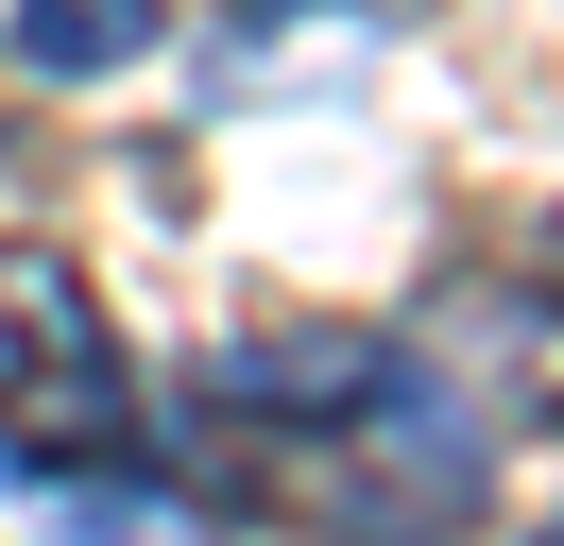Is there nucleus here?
Wrapping results in <instances>:
<instances>
[{"instance_id": "nucleus-2", "label": "nucleus", "mask_w": 564, "mask_h": 546, "mask_svg": "<svg viewBox=\"0 0 564 546\" xmlns=\"http://www.w3.org/2000/svg\"><path fill=\"white\" fill-rule=\"evenodd\" d=\"M0 444L18 461H120L138 444V375H120L69 256H0Z\"/></svg>"}, {"instance_id": "nucleus-1", "label": "nucleus", "mask_w": 564, "mask_h": 546, "mask_svg": "<svg viewBox=\"0 0 564 546\" xmlns=\"http://www.w3.org/2000/svg\"><path fill=\"white\" fill-rule=\"evenodd\" d=\"M206 461H240L308 546H462L496 495V410L445 359L359 325H291V341H223L188 375Z\"/></svg>"}, {"instance_id": "nucleus-4", "label": "nucleus", "mask_w": 564, "mask_h": 546, "mask_svg": "<svg viewBox=\"0 0 564 546\" xmlns=\"http://www.w3.org/2000/svg\"><path fill=\"white\" fill-rule=\"evenodd\" d=\"M530 546H564V512H547V529H530Z\"/></svg>"}, {"instance_id": "nucleus-3", "label": "nucleus", "mask_w": 564, "mask_h": 546, "mask_svg": "<svg viewBox=\"0 0 564 546\" xmlns=\"http://www.w3.org/2000/svg\"><path fill=\"white\" fill-rule=\"evenodd\" d=\"M172 34V0H18V68L35 86H120Z\"/></svg>"}]
</instances>
